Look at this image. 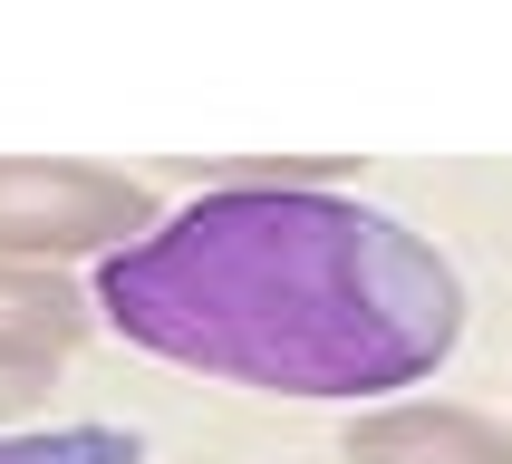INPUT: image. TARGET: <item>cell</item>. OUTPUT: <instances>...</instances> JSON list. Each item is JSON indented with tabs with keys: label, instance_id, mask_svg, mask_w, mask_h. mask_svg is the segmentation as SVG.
<instances>
[{
	"label": "cell",
	"instance_id": "obj_1",
	"mask_svg": "<svg viewBox=\"0 0 512 464\" xmlns=\"http://www.w3.org/2000/svg\"><path fill=\"white\" fill-rule=\"evenodd\" d=\"M97 319L252 397L377 406L464 348V281L416 223L339 184H194L184 213L97 261Z\"/></svg>",
	"mask_w": 512,
	"mask_h": 464
},
{
	"label": "cell",
	"instance_id": "obj_2",
	"mask_svg": "<svg viewBox=\"0 0 512 464\" xmlns=\"http://www.w3.org/2000/svg\"><path fill=\"white\" fill-rule=\"evenodd\" d=\"M165 223L155 184L78 155H0V261H107Z\"/></svg>",
	"mask_w": 512,
	"mask_h": 464
},
{
	"label": "cell",
	"instance_id": "obj_3",
	"mask_svg": "<svg viewBox=\"0 0 512 464\" xmlns=\"http://www.w3.org/2000/svg\"><path fill=\"white\" fill-rule=\"evenodd\" d=\"M348 464H512V426L455 397H377L339 435Z\"/></svg>",
	"mask_w": 512,
	"mask_h": 464
},
{
	"label": "cell",
	"instance_id": "obj_4",
	"mask_svg": "<svg viewBox=\"0 0 512 464\" xmlns=\"http://www.w3.org/2000/svg\"><path fill=\"white\" fill-rule=\"evenodd\" d=\"M97 329V290L58 281L49 261H0V358L10 368H58Z\"/></svg>",
	"mask_w": 512,
	"mask_h": 464
},
{
	"label": "cell",
	"instance_id": "obj_5",
	"mask_svg": "<svg viewBox=\"0 0 512 464\" xmlns=\"http://www.w3.org/2000/svg\"><path fill=\"white\" fill-rule=\"evenodd\" d=\"M126 426H0V464H136Z\"/></svg>",
	"mask_w": 512,
	"mask_h": 464
},
{
	"label": "cell",
	"instance_id": "obj_6",
	"mask_svg": "<svg viewBox=\"0 0 512 464\" xmlns=\"http://www.w3.org/2000/svg\"><path fill=\"white\" fill-rule=\"evenodd\" d=\"M39 387H49V368H10V358H0V416H20Z\"/></svg>",
	"mask_w": 512,
	"mask_h": 464
}]
</instances>
